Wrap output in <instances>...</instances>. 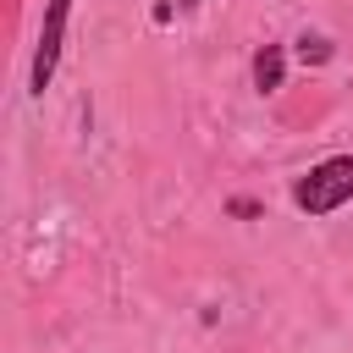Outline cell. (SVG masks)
<instances>
[{"label": "cell", "mask_w": 353, "mask_h": 353, "mask_svg": "<svg viewBox=\"0 0 353 353\" xmlns=\"http://www.w3.org/2000/svg\"><path fill=\"white\" fill-rule=\"evenodd\" d=\"M353 199V154H336V160H320L309 176L292 182V204L303 215H331Z\"/></svg>", "instance_id": "1"}, {"label": "cell", "mask_w": 353, "mask_h": 353, "mask_svg": "<svg viewBox=\"0 0 353 353\" xmlns=\"http://www.w3.org/2000/svg\"><path fill=\"white\" fill-rule=\"evenodd\" d=\"M66 17H72V0H50L44 6V28H39V50H33V77H28L33 94H44L50 77H55V61H61V44H66Z\"/></svg>", "instance_id": "2"}, {"label": "cell", "mask_w": 353, "mask_h": 353, "mask_svg": "<svg viewBox=\"0 0 353 353\" xmlns=\"http://www.w3.org/2000/svg\"><path fill=\"white\" fill-rule=\"evenodd\" d=\"M281 77H287V50H281V44H265V50L254 55V88H259V94H276Z\"/></svg>", "instance_id": "3"}, {"label": "cell", "mask_w": 353, "mask_h": 353, "mask_svg": "<svg viewBox=\"0 0 353 353\" xmlns=\"http://www.w3.org/2000/svg\"><path fill=\"white\" fill-rule=\"evenodd\" d=\"M298 61H309V66L331 61V39H320V33H303V39H298Z\"/></svg>", "instance_id": "4"}]
</instances>
